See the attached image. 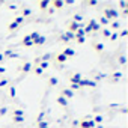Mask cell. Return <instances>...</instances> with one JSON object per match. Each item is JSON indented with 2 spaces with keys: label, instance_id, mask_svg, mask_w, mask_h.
Returning <instances> with one entry per match:
<instances>
[{
  "label": "cell",
  "instance_id": "1",
  "mask_svg": "<svg viewBox=\"0 0 128 128\" xmlns=\"http://www.w3.org/2000/svg\"><path fill=\"white\" fill-rule=\"evenodd\" d=\"M102 17L107 18L108 21H114V20L119 17V14H118V9H116V8L107 6V8H104V11H102Z\"/></svg>",
  "mask_w": 128,
  "mask_h": 128
},
{
  "label": "cell",
  "instance_id": "2",
  "mask_svg": "<svg viewBox=\"0 0 128 128\" xmlns=\"http://www.w3.org/2000/svg\"><path fill=\"white\" fill-rule=\"evenodd\" d=\"M11 116H12V120H14V124H23L24 122V112L21 110V108H14L12 110V113H11Z\"/></svg>",
  "mask_w": 128,
  "mask_h": 128
},
{
  "label": "cell",
  "instance_id": "3",
  "mask_svg": "<svg viewBox=\"0 0 128 128\" xmlns=\"http://www.w3.org/2000/svg\"><path fill=\"white\" fill-rule=\"evenodd\" d=\"M83 30H84V33L88 35V33H90V32H100V30H101V26L98 24L96 20H89V21H88V26H86Z\"/></svg>",
  "mask_w": 128,
  "mask_h": 128
},
{
  "label": "cell",
  "instance_id": "4",
  "mask_svg": "<svg viewBox=\"0 0 128 128\" xmlns=\"http://www.w3.org/2000/svg\"><path fill=\"white\" fill-rule=\"evenodd\" d=\"M77 126L78 128H95L96 125H95V122L90 118H83V119L78 120V125Z\"/></svg>",
  "mask_w": 128,
  "mask_h": 128
},
{
  "label": "cell",
  "instance_id": "5",
  "mask_svg": "<svg viewBox=\"0 0 128 128\" xmlns=\"http://www.w3.org/2000/svg\"><path fill=\"white\" fill-rule=\"evenodd\" d=\"M32 66H33V63H32V62H23L21 65L18 66V70H20V72H21L23 76H26V74L32 72Z\"/></svg>",
  "mask_w": 128,
  "mask_h": 128
},
{
  "label": "cell",
  "instance_id": "6",
  "mask_svg": "<svg viewBox=\"0 0 128 128\" xmlns=\"http://www.w3.org/2000/svg\"><path fill=\"white\" fill-rule=\"evenodd\" d=\"M59 95H60V96H63V98H66L68 101H70L71 98H74V92H72L70 88H62V89H60V92H59Z\"/></svg>",
  "mask_w": 128,
  "mask_h": 128
},
{
  "label": "cell",
  "instance_id": "7",
  "mask_svg": "<svg viewBox=\"0 0 128 128\" xmlns=\"http://www.w3.org/2000/svg\"><path fill=\"white\" fill-rule=\"evenodd\" d=\"M20 15H21L24 20H27L29 17L33 15V11H32L29 6H21V8H20Z\"/></svg>",
  "mask_w": 128,
  "mask_h": 128
},
{
  "label": "cell",
  "instance_id": "8",
  "mask_svg": "<svg viewBox=\"0 0 128 128\" xmlns=\"http://www.w3.org/2000/svg\"><path fill=\"white\" fill-rule=\"evenodd\" d=\"M82 78H83V77H82L80 72H74V74H71V76L68 77V82H70L71 84H78Z\"/></svg>",
  "mask_w": 128,
  "mask_h": 128
},
{
  "label": "cell",
  "instance_id": "9",
  "mask_svg": "<svg viewBox=\"0 0 128 128\" xmlns=\"http://www.w3.org/2000/svg\"><path fill=\"white\" fill-rule=\"evenodd\" d=\"M71 39H74V33H71V32H63L59 36V41L65 42V44H68V41H71Z\"/></svg>",
  "mask_w": 128,
  "mask_h": 128
},
{
  "label": "cell",
  "instance_id": "10",
  "mask_svg": "<svg viewBox=\"0 0 128 128\" xmlns=\"http://www.w3.org/2000/svg\"><path fill=\"white\" fill-rule=\"evenodd\" d=\"M66 29H68L66 32L76 33V32L80 29V24H78V23H74V21H71V20H70V21H68V24H66Z\"/></svg>",
  "mask_w": 128,
  "mask_h": 128
},
{
  "label": "cell",
  "instance_id": "11",
  "mask_svg": "<svg viewBox=\"0 0 128 128\" xmlns=\"http://www.w3.org/2000/svg\"><path fill=\"white\" fill-rule=\"evenodd\" d=\"M122 72L120 71H113L110 76H108V78H110V82H113V83H116V82H120L122 80Z\"/></svg>",
  "mask_w": 128,
  "mask_h": 128
},
{
  "label": "cell",
  "instance_id": "12",
  "mask_svg": "<svg viewBox=\"0 0 128 128\" xmlns=\"http://www.w3.org/2000/svg\"><path fill=\"white\" fill-rule=\"evenodd\" d=\"M92 48H94L98 54H102V53H104V44H101V42L94 41V42H92Z\"/></svg>",
  "mask_w": 128,
  "mask_h": 128
},
{
  "label": "cell",
  "instance_id": "13",
  "mask_svg": "<svg viewBox=\"0 0 128 128\" xmlns=\"http://www.w3.org/2000/svg\"><path fill=\"white\" fill-rule=\"evenodd\" d=\"M62 54L65 56L66 59H70V57H74V56H76V51H74V48H71V47H66V48H63Z\"/></svg>",
  "mask_w": 128,
  "mask_h": 128
},
{
  "label": "cell",
  "instance_id": "14",
  "mask_svg": "<svg viewBox=\"0 0 128 128\" xmlns=\"http://www.w3.org/2000/svg\"><path fill=\"white\" fill-rule=\"evenodd\" d=\"M68 59L63 56L62 53H57V54H54V63H59V65H62V63H65Z\"/></svg>",
  "mask_w": 128,
  "mask_h": 128
},
{
  "label": "cell",
  "instance_id": "15",
  "mask_svg": "<svg viewBox=\"0 0 128 128\" xmlns=\"http://www.w3.org/2000/svg\"><path fill=\"white\" fill-rule=\"evenodd\" d=\"M50 6H53V9H63V6H65V3L62 2V0H54V2H50Z\"/></svg>",
  "mask_w": 128,
  "mask_h": 128
},
{
  "label": "cell",
  "instance_id": "16",
  "mask_svg": "<svg viewBox=\"0 0 128 128\" xmlns=\"http://www.w3.org/2000/svg\"><path fill=\"white\" fill-rule=\"evenodd\" d=\"M110 27V30L112 32H118V30H120V21H118V20H114V21H110V24H108Z\"/></svg>",
  "mask_w": 128,
  "mask_h": 128
},
{
  "label": "cell",
  "instance_id": "17",
  "mask_svg": "<svg viewBox=\"0 0 128 128\" xmlns=\"http://www.w3.org/2000/svg\"><path fill=\"white\" fill-rule=\"evenodd\" d=\"M56 102L60 106V107H68V100L66 98H63V96H60V95H57V98H56Z\"/></svg>",
  "mask_w": 128,
  "mask_h": 128
},
{
  "label": "cell",
  "instance_id": "18",
  "mask_svg": "<svg viewBox=\"0 0 128 128\" xmlns=\"http://www.w3.org/2000/svg\"><path fill=\"white\" fill-rule=\"evenodd\" d=\"M6 90H8L9 98H15V96H17V89H15V86H14V84H9V86L6 88Z\"/></svg>",
  "mask_w": 128,
  "mask_h": 128
},
{
  "label": "cell",
  "instance_id": "19",
  "mask_svg": "<svg viewBox=\"0 0 128 128\" xmlns=\"http://www.w3.org/2000/svg\"><path fill=\"white\" fill-rule=\"evenodd\" d=\"M21 45H23V47H33V42H32V39L29 38V35H26V36L21 39Z\"/></svg>",
  "mask_w": 128,
  "mask_h": 128
},
{
  "label": "cell",
  "instance_id": "20",
  "mask_svg": "<svg viewBox=\"0 0 128 128\" xmlns=\"http://www.w3.org/2000/svg\"><path fill=\"white\" fill-rule=\"evenodd\" d=\"M71 21H74V23H82L83 21V15L80 14V12H76V14H72V17H71Z\"/></svg>",
  "mask_w": 128,
  "mask_h": 128
},
{
  "label": "cell",
  "instance_id": "21",
  "mask_svg": "<svg viewBox=\"0 0 128 128\" xmlns=\"http://www.w3.org/2000/svg\"><path fill=\"white\" fill-rule=\"evenodd\" d=\"M100 32H101V36H102L104 39H108V38H110V35H112V30H110L108 27H102Z\"/></svg>",
  "mask_w": 128,
  "mask_h": 128
},
{
  "label": "cell",
  "instance_id": "22",
  "mask_svg": "<svg viewBox=\"0 0 128 128\" xmlns=\"http://www.w3.org/2000/svg\"><path fill=\"white\" fill-rule=\"evenodd\" d=\"M38 6H39L41 11H47L48 6H50V2L48 0H41V2H38Z\"/></svg>",
  "mask_w": 128,
  "mask_h": 128
},
{
  "label": "cell",
  "instance_id": "23",
  "mask_svg": "<svg viewBox=\"0 0 128 128\" xmlns=\"http://www.w3.org/2000/svg\"><path fill=\"white\" fill-rule=\"evenodd\" d=\"M47 42V38L45 36H42V35H39L38 36V39L36 41H33V45H44Z\"/></svg>",
  "mask_w": 128,
  "mask_h": 128
},
{
  "label": "cell",
  "instance_id": "24",
  "mask_svg": "<svg viewBox=\"0 0 128 128\" xmlns=\"http://www.w3.org/2000/svg\"><path fill=\"white\" fill-rule=\"evenodd\" d=\"M92 120L95 122V125H101L104 122V114H95V118H92Z\"/></svg>",
  "mask_w": 128,
  "mask_h": 128
},
{
  "label": "cell",
  "instance_id": "25",
  "mask_svg": "<svg viewBox=\"0 0 128 128\" xmlns=\"http://www.w3.org/2000/svg\"><path fill=\"white\" fill-rule=\"evenodd\" d=\"M6 27H8V32H15V30H18V29H20V26H18V24H15L14 21L8 23V26H6Z\"/></svg>",
  "mask_w": 128,
  "mask_h": 128
},
{
  "label": "cell",
  "instance_id": "26",
  "mask_svg": "<svg viewBox=\"0 0 128 128\" xmlns=\"http://www.w3.org/2000/svg\"><path fill=\"white\" fill-rule=\"evenodd\" d=\"M3 56H5V59H12V57H17V53L15 51H12V50H6L5 53H2Z\"/></svg>",
  "mask_w": 128,
  "mask_h": 128
},
{
  "label": "cell",
  "instance_id": "27",
  "mask_svg": "<svg viewBox=\"0 0 128 128\" xmlns=\"http://www.w3.org/2000/svg\"><path fill=\"white\" fill-rule=\"evenodd\" d=\"M32 72H33L35 76H38V77H39V76H44V71H42L38 65H33V66H32Z\"/></svg>",
  "mask_w": 128,
  "mask_h": 128
},
{
  "label": "cell",
  "instance_id": "28",
  "mask_svg": "<svg viewBox=\"0 0 128 128\" xmlns=\"http://www.w3.org/2000/svg\"><path fill=\"white\" fill-rule=\"evenodd\" d=\"M9 84H11L9 78H6V77H0V88H8Z\"/></svg>",
  "mask_w": 128,
  "mask_h": 128
},
{
  "label": "cell",
  "instance_id": "29",
  "mask_svg": "<svg viewBox=\"0 0 128 128\" xmlns=\"http://www.w3.org/2000/svg\"><path fill=\"white\" fill-rule=\"evenodd\" d=\"M59 84V80L56 78V77H48V86L50 88H54V86H57Z\"/></svg>",
  "mask_w": 128,
  "mask_h": 128
},
{
  "label": "cell",
  "instance_id": "30",
  "mask_svg": "<svg viewBox=\"0 0 128 128\" xmlns=\"http://www.w3.org/2000/svg\"><path fill=\"white\" fill-rule=\"evenodd\" d=\"M12 21H14L15 24H18V26H23V24L26 23V20H24V18H23L21 15H18V17H15V18H14Z\"/></svg>",
  "mask_w": 128,
  "mask_h": 128
},
{
  "label": "cell",
  "instance_id": "31",
  "mask_svg": "<svg viewBox=\"0 0 128 128\" xmlns=\"http://www.w3.org/2000/svg\"><path fill=\"white\" fill-rule=\"evenodd\" d=\"M74 39H76V42H77V44H84L86 36H77V35H74Z\"/></svg>",
  "mask_w": 128,
  "mask_h": 128
},
{
  "label": "cell",
  "instance_id": "32",
  "mask_svg": "<svg viewBox=\"0 0 128 128\" xmlns=\"http://www.w3.org/2000/svg\"><path fill=\"white\" fill-rule=\"evenodd\" d=\"M39 35H41L39 32H33V33H29V38H30V39H32V42H33V41H36V39H38V36H39Z\"/></svg>",
  "mask_w": 128,
  "mask_h": 128
},
{
  "label": "cell",
  "instance_id": "33",
  "mask_svg": "<svg viewBox=\"0 0 128 128\" xmlns=\"http://www.w3.org/2000/svg\"><path fill=\"white\" fill-rule=\"evenodd\" d=\"M112 42H114V41H118L119 39V35H118V32H112V35H110V38H108Z\"/></svg>",
  "mask_w": 128,
  "mask_h": 128
},
{
  "label": "cell",
  "instance_id": "34",
  "mask_svg": "<svg viewBox=\"0 0 128 128\" xmlns=\"http://www.w3.org/2000/svg\"><path fill=\"white\" fill-rule=\"evenodd\" d=\"M118 35H119V38H125V36L128 35V30H126V29H120V30L118 32Z\"/></svg>",
  "mask_w": 128,
  "mask_h": 128
},
{
  "label": "cell",
  "instance_id": "35",
  "mask_svg": "<svg viewBox=\"0 0 128 128\" xmlns=\"http://www.w3.org/2000/svg\"><path fill=\"white\" fill-rule=\"evenodd\" d=\"M8 113V107L6 106H0V116H5Z\"/></svg>",
  "mask_w": 128,
  "mask_h": 128
},
{
  "label": "cell",
  "instance_id": "36",
  "mask_svg": "<svg viewBox=\"0 0 128 128\" xmlns=\"http://www.w3.org/2000/svg\"><path fill=\"white\" fill-rule=\"evenodd\" d=\"M6 6H8V9H9V11H17V9L20 8V6H18V5H15V3H9V5H6Z\"/></svg>",
  "mask_w": 128,
  "mask_h": 128
},
{
  "label": "cell",
  "instance_id": "37",
  "mask_svg": "<svg viewBox=\"0 0 128 128\" xmlns=\"http://www.w3.org/2000/svg\"><path fill=\"white\" fill-rule=\"evenodd\" d=\"M44 118H45V112H41L39 114H38V118H36V122L39 124V122H42L44 120Z\"/></svg>",
  "mask_w": 128,
  "mask_h": 128
},
{
  "label": "cell",
  "instance_id": "38",
  "mask_svg": "<svg viewBox=\"0 0 128 128\" xmlns=\"http://www.w3.org/2000/svg\"><path fill=\"white\" fill-rule=\"evenodd\" d=\"M36 128H50V126H48V122H47V120H42V122H39V124H38V126H36Z\"/></svg>",
  "mask_w": 128,
  "mask_h": 128
},
{
  "label": "cell",
  "instance_id": "39",
  "mask_svg": "<svg viewBox=\"0 0 128 128\" xmlns=\"http://www.w3.org/2000/svg\"><path fill=\"white\" fill-rule=\"evenodd\" d=\"M84 5L86 6H96L98 2H95V0H89V2H84Z\"/></svg>",
  "mask_w": 128,
  "mask_h": 128
},
{
  "label": "cell",
  "instance_id": "40",
  "mask_svg": "<svg viewBox=\"0 0 128 128\" xmlns=\"http://www.w3.org/2000/svg\"><path fill=\"white\" fill-rule=\"evenodd\" d=\"M118 60H119L120 65H125V56H124V54H120V56L118 57Z\"/></svg>",
  "mask_w": 128,
  "mask_h": 128
},
{
  "label": "cell",
  "instance_id": "41",
  "mask_svg": "<svg viewBox=\"0 0 128 128\" xmlns=\"http://www.w3.org/2000/svg\"><path fill=\"white\" fill-rule=\"evenodd\" d=\"M119 6H120V9H125L128 6V3L126 2H119Z\"/></svg>",
  "mask_w": 128,
  "mask_h": 128
},
{
  "label": "cell",
  "instance_id": "42",
  "mask_svg": "<svg viewBox=\"0 0 128 128\" xmlns=\"http://www.w3.org/2000/svg\"><path fill=\"white\" fill-rule=\"evenodd\" d=\"M5 60H6V59H5V56L0 53V66H3V62H5Z\"/></svg>",
  "mask_w": 128,
  "mask_h": 128
},
{
  "label": "cell",
  "instance_id": "43",
  "mask_svg": "<svg viewBox=\"0 0 128 128\" xmlns=\"http://www.w3.org/2000/svg\"><path fill=\"white\" fill-rule=\"evenodd\" d=\"M6 72V70L3 68V66H0V77H3V74Z\"/></svg>",
  "mask_w": 128,
  "mask_h": 128
},
{
  "label": "cell",
  "instance_id": "44",
  "mask_svg": "<svg viewBox=\"0 0 128 128\" xmlns=\"http://www.w3.org/2000/svg\"><path fill=\"white\" fill-rule=\"evenodd\" d=\"M95 128H102V125H96V126H95Z\"/></svg>",
  "mask_w": 128,
  "mask_h": 128
}]
</instances>
